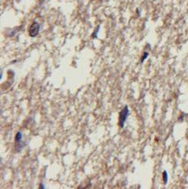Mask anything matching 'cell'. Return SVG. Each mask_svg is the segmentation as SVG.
<instances>
[{
  "mask_svg": "<svg viewBox=\"0 0 188 189\" xmlns=\"http://www.w3.org/2000/svg\"><path fill=\"white\" fill-rule=\"evenodd\" d=\"M130 114V110H129V108L127 106H125L120 112V114H119V126L121 128H123L124 127V124H125V122H126V119L127 117L129 116Z\"/></svg>",
  "mask_w": 188,
  "mask_h": 189,
  "instance_id": "obj_1",
  "label": "cell"
},
{
  "mask_svg": "<svg viewBox=\"0 0 188 189\" xmlns=\"http://www.w3.org/2000/svg\"><path fill=\"white\" fill-rule=\"evenodd\" d=\"M39 32H40V25L38 22L34 21L29 29V35L30 38H36L37 36H38Z\"/></svg>",
  "mask_w": 188,
  "mask_h": 189,
  "instance_id": "obj_2",
  "label": "cell"
},
{
  "mask_svg": "<svg viewBox=\"0 0 188 189\" xmlns=\"http://www.w3.org/2000/svg\"><path fill=\"white\" fill-rule=\"evenodd\" d=\"M22 139H23V134H22V132L21 131H18L17 133H16V135H15V142H16V144L17 143H21V142H22Z\"/></svg>",
  "mask_w": 188,
  "mask_h": 189,
  "instance_id": "obj_3",
  "label": "cell"
},
{
  "mask_svg": "<svg viewBox=\"0 0 188 189\" xmlns=\"http://www.w3.org/2000/svg\"><path fill=\"white\" fill-rule=\"evenodd\" d=\"M100 25H98V26L96 27L95 30L93 31L92 35H91V38H97V37H98V33H99V31H100Z\"/></svg>",
  "mask_w": 188,
  "mask_h": 189,
  "instance_id": "obj_4",
  "label": "cell"
},
{
  "mask_svg": "<svg viewBox=\"0 0 188 189\" xmlns=\"http://www.w3.org/2000/svg\"><path fill=\"white\" fill-rule=\"evenodd\" d=\"M162 180H163L164 184H167V182H168V172L166 171H164L162 172Z\"/></svg>",
  "mask_w": 188,
  "mask_h": 189,
  "instance_id": "obj_5",
  "label": "cell"
},
{
  "mask_svg": "<svg viewBox=\"0 0 188 189\" xmlns=\"http://www.w3.org/2000/svg\"><path fill=\"white\" fill-rule=\"evenodd\" d=\"M148 55H149V53H148L147 52H144V53H143V55H142V57H141L140 62H141V63H143V62H144V61L147 59Z\"/></svg>",
  "mask_w": 188,
  "mask_h": 189,
  "instance_id": "obj_6",
  "label": "cell"
},
{
  "mask_svg": "<svg viewBox=\"0 0 188 189\" xmlns=\"http://www.w3.org/2000/svg\"><path fill=\"white\" fill-rule=\"evenodd\" d=\"M16 32H17V30H15V29L12 30H11V32H9V33H8V37H10V38H11V37H13V36L16 34Z\"/></svg>",
  "mask_w": 188,
  "mask_h": 189,
  "instance_id": "obj_7",
  "label": "cell"
},
{
  "mask_svg": "<svg viewBox=\"0 0 188 189\" xmlns=\"http://www.w3.org/2000/svg\"><path fill=\"white\" fill-rule=\"evenodd\" d=\"M45 188V187H44V185L43 184V183H41L40 185H39V189H43Z\"/></svg>",
  "mask_w": 188,
  "mask_h": 189,
  "instance_id": "obj_8",
  "label": "cell"
},
{
  "mask_svg": "<svg viewBox=\"0 0 188 189\" xmlns=\"http://www.w3.org/2000/svg\"><path fill=\"white\" fill-rule=\"evenodd\" d=\"M43 0H40V2H43Z\"/></svg>",
  "mask_w": 188,
  "mask_h": 189,
  "instance_id": "obj_9",
  "label": "cell"
}]
</instances>
